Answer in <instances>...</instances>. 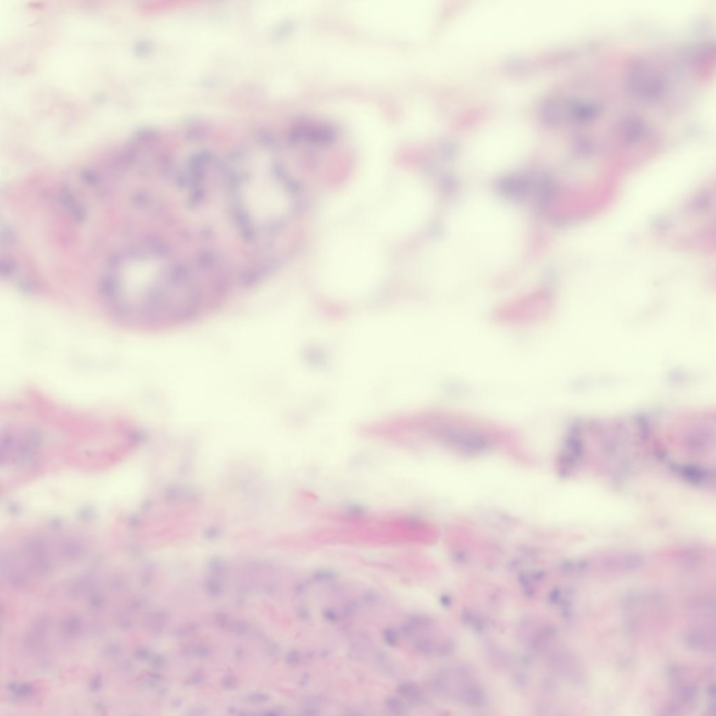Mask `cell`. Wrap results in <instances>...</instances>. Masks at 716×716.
Here are the masks:
<instances>
[{"mask_svg": "<svg viewBox=\"0 0 716 716\" xmlns=\"http://www.w3.org/2000/svg\"><path fill=\"white\" fill-rule=\"evenodd\" d=\"M444 241L474 273L511 262L522 243V228L507 206L488 197L458 203L448 219Z\"/></svg>", "mask_w": 716, "mask_h": 716, "instance_id": "1", "label": "cell"}, {"mask_svg": "<svg viewBox=\"0 0 716 716\" xmlns=\"http://www.w3.org/2000/svg\"><path fill=\"white\" fill-rule=\"evenodd\" d=\"M427 527L404 515L369 517L350 520L313 529L303 536L306 543L390 545L427 540Z\"/></svg>", "mask_w": 716, "mask_h": 716, "instance_id": "2", "label": "cell"}, {"mask_svg": "<svg viewBox=\"0 0 716 716\" xmlns=\"http://www.w3.org/2000/svg\"><path fill=\"white\" fill-rule=\"evenodd\" d=\"M527 142L518 136H501L471 144L464 157V164L480 174L503 171L519 161L526 152Z\"/></svg>", "mask_w": 716, "mask_h": 716, "instance_id": "3", "label": "cell"}, {"mask_svg": "<svg viewBox=\"0 0 716 716\" xmlns=\"http://www.w3.org/2000/svg\"><path fill=\"white\" fill-rule=\"evenodd\" d=\"M243 196L250 213L256 220L268 221L286 209L287 199L276 181L264 173L254 176L245 185Z\"/></svg>", "mask_w": 716, "mask_h": 716, "instance_id": "4", "label": "cell"}, {"mask_svg": "<svg viewBox=\"0 0 716 716\" xmlns=\"http://www.w3.org/2000/svg\"><path fill=\"white\" fill-rule=\"evenodd\" d=\"M686 643L692 648L710 651L715 649V636L710 631L703 629H694L689 631L686 637Z\"/></svg>", "mask_w": 716, "mask_h": 716, "instance_id": "5", "label": "cell"}, {"mask_svg": "<svg viewBox=\"0 0 716 716\" xmlns=\"http://www.w3.org/2000/svg\"><path fill=\"white\" fill-rule=\"evenodd\" d=\"M15 268V266L14 264H13L12 262H5L4 264H1L2 272H5L6 274L11 273L14 270Z\"/></svg>", "mask_w": 716, "mask_h": 716, "instance_id": "6", "label": "cell"}, {"mask_svg": "<svg viewBox=\"0 0 716 716\" xmlns=\"http://www.w3.org/2000/svg\"><path fill=\"white\" fill-rule=\"evenodd\" d=\"M83 177V178H85V181L87 182H88V183H93V182H96V177L94 174V173H92L91 171L85 172Z\"/></svg>", "mask_w": 716, "mask_h": 716, "instance_id": "7", "label": "cell"}]
</instances>
